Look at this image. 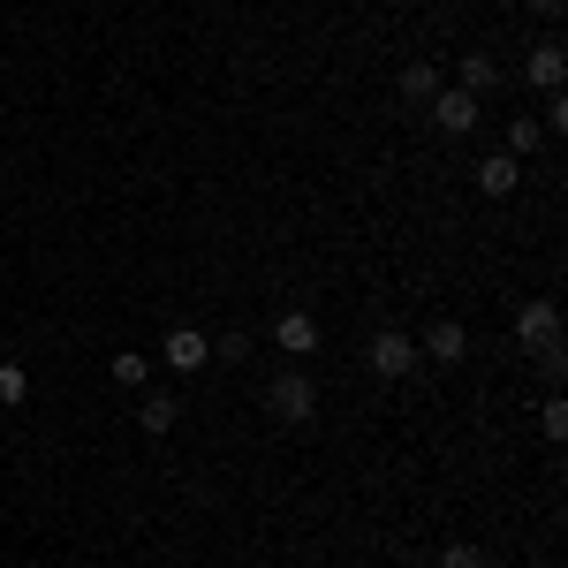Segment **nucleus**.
I'll list each match as a JSON object with an SVG mask.
<instances>
[{"mask_svg":"<svg viewBox=\"0 0 568 568\" xmlns=\"http://www.w3.org/2000/svg\"><path fill=\"white\" fill-rule=\"evenodd\" d=\"M265 409H273L281 425H311V417H318V387H311L304 364H281V372H273V387H265Z\"/></svg>","mask_w":568,"mask_h":568,"instance_id":"1","label":"nucleus"},{"mask_svg":"<svg viewBox=\"0 0 568 568\" xmlns=\"http://www.w3.org/2000/svg\"><path fill=\"white\" fill-rule=\"evenodd\" d=\"M425 356H417V334H402V326H379L372 342H364V372L372 379H409Z\"/></svg>","mask_w":568,"mask_h":568,"instance_id":"2","label":"nucleus"},{"mask_svg":"<svg viewBox=\"0 0 568 568\" xmlns=\"http://www.w3.org/2000/svg\"><path fill=\"white\" fill-rule=\"evenodd\" d=\"M516 342H524L538 364L561 356V304H554V296H530V304L516 311Z\"/></svg>","mask_w":568,"mask_h":568,"instance_id":"3","label":"nucleus"},{"mask_svg":"<svg viewBox=\"0 0 568 568\" xmlns=\"http://www.w3.org/2000/svg\"><path fill=\"white\" fill-rule=\"evenodd\" d=\"M425 114H433V122H439V130H447V136H470V130H478V122H485V106H478V99H470V91H455V84H439V99H433V106H425Z\"/></svg>","mask_w":568,"mask_h":568,"instance_id":"4","label":"nucleus"},{"mask_svg":"<svg viewBox=\"0 0 568 568\" xmlns=\"http://www.w3.org/2000/svg\"><path fill=\"white\" fill-rule=\"evenodd\" d=\"M160 364H168V372H205V364H213V342H205L197 326H168V342H160Z\"/></svg>","mask_w":568,"mask_h":568,"instance_id":"5","label":"nucleus"},{"mask_svg":"<svg viewBox=\"0 0 568 568\" xmlns=\"http://www.w3.org/2000/svg\"><path fill=\"white\" fill-rule=\"evenodd\" d=\"M273 349L288 356V364H304V356L318 349V318H311V311H281V318H273Z\"/></svg>","mask_w":568,"mask_h":568,"instance_id":"6","label":"nucleus"},{"mask_svg":"<svg viewBox=\"0 0 568 568\" xmlns=\"http://www.w3.org/2000/svg\"><path fill=\"white\" fill-rule=\"evenodd\" d=\"M417 356H433V364H463V356H470V326H463V318H439L433 334L417 342Z\"/></svg>","mask_w":568,"mask_h":568,"instance_id":"7","label":"nucleus"},{"mask_svg":"<svg viewBox=\"0 0 568 568\" xmlns=\"http://www.w3.org/2000/svg\"><path fill=\"white\" fill-rule=\"evenodd\" d=\"M524 77H530V91H546V99H554V91L568 84V53H561V45H530Z\"/></svg>","mask_w":568,"mask_h":568,"instance_id":"8","label":"nucleus"},{"mask_svg":"<svg viewBox=\"0 0 568 568\" xmlns=\"http://www.w3.org/2000/svg\"><path fill=\"white\" fill-rule=\"evenodd\" d=\"M136 425H144V433H152V439H168V433H175V425H182V402H175V394H168V387H152V394H144V402H136Z\"/></svg>","mask_w":568,"mask_h":568,"instance_id":"9","label":"nucleus"},{"mask_svg":"<svg viewBox=\"0 0 568 568\" xmlns=\"http://www.w3.org/2000/svg\"><path fill=\"white\" fill-rule=\"evenodd\" d=\"M394 91H402V106H433V99H439V69H433V61H402Z\"/></svg>","mask_w":568,"mask_h":568,"instance_id":"10","label":"nucleus"},{"mask_svg":"<svg viewBox=\"0 0 568 568\" xmlns=\"http://www.w3.org/2000/svg\"><path fill=\"white\" fill-rule=\"evenodd\" d=\"M516 182H524V160H508V152H485L478 160V190L485 197H516Z\"/></svg>","mask_w":568,"mask_h":568,"instance_id":"11","label":"nucleus"},{"mask_svg":"<svg viewBox=\"0 0 568 568\" xmlns=\"http://www.w3.org/2000/svg\"><path fill=\"white\" fill-rule=\"evenodd\" d=\"M493 84H500V61H493L485 45H463V77H455V91H470V99H485Z\"/></svg>","mask_w":568,"mask_h":568,"instance_id":"12","label":"nucleus"},{"mask_svg":"<svg viewBox=\"0 0 568 568\" xmlns=\"http://www.w3.org/2000/svg\"><path fill=\"white\" fill-rule=\"evenodd\" d=\"M538 144H546V122H538V114H516V122H508V160H530Z\"/></svg>","mask_w":568,"mask_h":568,"instance_id":"13","label":"nucleus"},{"mask_svg":"<svg viewBox=\"0 0 568 568\" xmlns=\"http://www.w3.org/2000/svg\"><path fill=\"white\" fill-rule=\"evenodd\" d=\"M31 402V372L23 364H0V409H23Z\"/></svg>","mask_w":568,"mask_h":568,"instance_id":"14","label":"nucleus"},{"mask_svg":"<svg viewBox=\"0 0 568 568\" xmlns=\"http://www.w3.org/2000/svg\"><path fill=\"white\" fill-rule=\"evenodd\" d=\"M114 379H122V387H144V379H152V356H144V349H122V356H114Z\"/></svg>","mask_w":568,"mask_h":568,"instance_id":"15","label":"nucleus"},{"mask_svg":"<svg viewBox=\"0 0 568 568\" xmlns=\"http://www.w3.org/2000/svg\"><path fill=\"white\" fill-rule=\"evenodd\" d=\"M538 433H546V439H568V402H561V394H546V402H538Z\"/></svg>","mask_w":568,"mask_h":568,"instance_id":"16","label":"nucleus"},{"mask_svg":"<svg viewBox=\"0 0 568 568\" xmlns=\"http://www.w3.org/2000/svg\"><path fill=\"white\" fill-rule=\"evenodd\" d=\"M433 568H485V546H470V538H455V546H439Z\"/></svg>","mask_w":568,"mask_h":568,"instance_id":"17","label":"nucleus"},{"mask_svg":"<svg viewBox=\"0 0 568 568\" xmlns=\"http://www.w3.org/2000/svg\"><path fill=\"white\" fill-rule=\"evenodd\" d=\"M213 356H220V364H243V356H251V334H220Z\"/></svg>","mask_w":568,"mask_h":568,"instance_id":"18","label":"nucleus"},{"mask_svg":"<svg viewBox=\"0 0 568 568\" xmlns=\"http://www.w3.org/2000/svg\"><path fill=\"white\" fill-rule=\"evenodd\" d=\"M538 122H546V136H561V130H568V99H561V91L546 99V114H538Z\"/></svg>","mask_w":568,"mask_h":568,"instance_id":"19","label":"nucleus"}]
</instances>
